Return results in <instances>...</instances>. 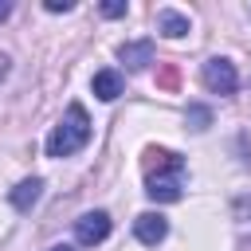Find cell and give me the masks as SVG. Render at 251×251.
Masks as SVG:
<instances>
[{
    "instance_id": "cell-13",
    "label": "cell",
    "mask_w": 251,
    "mask_h": 251,
    "mask_svg": "<svg viewBox=\"0 0 251 251\" xmlns=\"http://www.w3.org/2000/svg\"><path fill=\"white\" fill-rule=\"evenodd\" d=\"M8 16H12V4H8V0H0V20H8Z\"/></svg>"
},
{
    "instance_id": "cell-6",
    "label": "cell",
    "mask_w": 251,
    "mask_h": 251,
    "mask_svg": "<svg viewBox=\"0 0 251 251\" xmlns=\"http://www.w3.org/2000/svg\"><path fill=\"white\" fill-rule=\"evenodd\" d=\"M118 59H122L129 71H141V67H149V63H153V43H149V39L122 43V47H118Z\"/></svg>"
},
{
    "instance_id": "cell-12",
    "label": "cell",
    "mask_w": 251,
    "mask_h": 251,
    "mask_svg": "<svg viewBox=\"0 0 251 251\" xmlns=\"http://www.w3.org/2000/svg\"><path fill=\"white\" fill-rule=\"evenodd\" d=\"M43 8H47V12H71L75 4H71V0H47Z\"/></svg>"
},
{
    "instance_id": "cell-1",
    "label": "cell",
    "mask_w": 251,
    "mask_h": 251,
    "mask_svg": "<svg viewBox=\"0 0 251 251\" xmlns=\"http://www.w3.org/2000/svg\"><path fill=\"white\" fill-rule=\"evenodd\" d=\"M184 180V161L169 149H149V173H145V196L149 200H161V204H173L180 200V184Z\"/></svg>"
},
{
    "instance_id": "cell-9",
    "label": "cell",
    "mask_w": 251,
    "mask_h": 251,
    "mask_svg": "<svg viewBox=\"0 0 251 251\" xmlns=\"http://www.w3.org/2000/svg\"><path fill=\"white\" fill-rule=\"evenodd\" d=\"M157 27H161V35L180 39V35H188V16H180V12H173V8H161V12H157Z\"/></svg>"
},
{
    "instance_id": "cell-8",
    "label": "cell",
    "mask_w": 251,
    "mask_h": 251,
    "mask_svg": "<svg viewBox=\"0 0 251 251\" xmlns=\"http://www.w3.org/2000/svg\"><path fill=\"white\" fill-rule=\"evenodd\" d=\"M90 90H94L102 102H114V98L122 94V75H118V71H98V75L90 78Z\"/></svg>"
},
{
    "instance_id": "cell-14",
    "label": "cell",
    "mask_w": 251,
    "mask_h": 251,
    "mask_svg": "<svg viewBox=\"0 0 251 251\" xmlns=\"http://www.w3.org/2000/svg\"><path fill=\"white\" fill-rule=\"evenodd\" d=\"M4 75H8V59L0 55V78H4Z\"/></svg>"
},
{
    "instance_id": "cell-5",
    "label": "cell",
    "mask_w": 251,
    "mask_h": 251,
    "mask_svg": "<svg viewBox=\"0 0 251 251\" xmlns=\"http://www.w3.org/2000/svg\"><path fill=\"white\" fill-rule=\"evenodd\" d=\"M133 235H137L145 247H157V243L169 235V220L157 216V212H141V216L133 220Z\"/></svg>"
},
{
    "instance_id": "cell-4",
    "label": "cell",
    "mask_w": 251,
    "mask_h": 251,
    "mask_svg": "<svg viewBox=\"0 0 251 251\" xmlns=\"http://www.w3.org/2000/svg\"><path fill=\"white\" fill-rule=\"evenodd\" d=\"M75 235H78V243H86V247L102 243V239L110 235V216H106V212H82V216L75 220Z\"/></svg>"
},
{
    "instance_id": "cell-15",
    "label": "cell",
    "mask_w": 251,
    "mask_h": 251,
    "mask_svg": "<svg viewBox=\"0 0 251 251\" xmlns=\"http://www.w3.org/2000/svg\"><path fill=\"white\" fill-rule=\"evenodd\" d=\"M51 251H75V247H67V243H59V247H51Z\"/></svg>"
},
{
    "instance_id": "cell-3",
    "label": "cell",
    "mask_w": 251,
    "mask_h": 251,
    "mask_svg": "<svg viewBox=\"0 0 251 251\" xmlns=\"http://www.w3.org/2000/svg\"><path fill=\"white\" fill-rule=\"evenodd\" d=\"M200 78H204V86H208L212 94H235V86H239V75H235L231 59H220V55L204 63Z\"/></svg>"
},
{
    "instance_id": "cell-11",
    "label": "cell",
    "mask_w": 251,
    "mask_h": 251,
    "mask_svg": "<svg viewBox=\"0 0 251 251\" xmlns=\"http://www.w3.org/2000/svg\"><path fill=\"white\" fill-rule=\"evenodd\" d=\"M102 16H110V20L126 16V0H106V4H102Z\"/></svg>"
},
{
    "instance_id": "cell-10",
    "label": "cell",
    "mask_w": 251,
    "mask_h": 251,
    "mask_svg": "<svg viewBox=\"0 0 251 251\" xmlns=\"http://www.w3.org/2000/svg\"><path fill=\"white\" fill-rule=\"evenodd\" d=\"M188 122H192V129H204V126L212 122V114H208L204 106H188Z\"/></svg>"
},
{
    "instance_id": "cell-7",
    "label": "cell",
    "mask_w": 251,
    "mask_h": 251,
    "mask_svg": "<svg viewBox=\"0 0 251 251\" xmlns=\"http://www.w3.org/2000/svg\"><path fill=\"white\" fill-rule=\"evenodd\" d=\"M39 192H43V180H39V176H31V180H20V184L8 192V200H12V208L27 212V208L39 200Z\"/></svg>"
},
{
    "instance_id": "cell-2",
    "label": "cell",
    "mask_w": 251,
    "mask_h": 251,
    "mask_svg": "<svg viewBox=\"0 0 251 251\" xmlns=\"http://www.w3.org/2000/svg\"><path fill=\"white\" fill-rule=\"evenodd\" d=\"M86 141H90V118H86V110H82L78 102H71L67 114L59 118V126H55L51 137H47V153H51V157H71V153H78Z\"/></svg>"
}]
</instances>
